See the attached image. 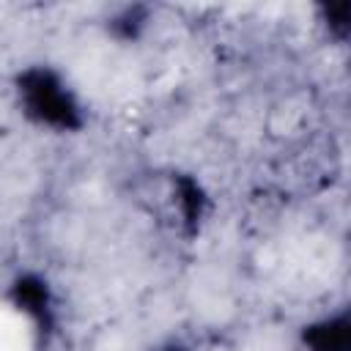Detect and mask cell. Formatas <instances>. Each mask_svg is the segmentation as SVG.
Wrapping results in <instances>:
<instances>
[{"label": "cell", "instance_id": "cell-1", "mask_svg": "<svg viewBox=\"0 0 351 351\" xmlns=\"http://www.w3.org/2000/svg\"><path fill=\"white\" fill-rule=\"evenodd\" d=\"M25 96H27L30 112H36L41 121H49L58 126H71L77 121L69 93L47 71H36L25 77Z\"/></svg>", "mask_w": 351, "mask_h": 351}, {"label": "cell", "instance_id": "cell-2", "mask_svg": "<svg viewBox=\"0 0 351 351\" xmlns=\"http://www.w3.org/2000/svg\"><path fill=\"white\" fill-rule=\"evenodd\" d=\"M307 343L313 351H351V318L313 326Z\"/></svg>", "mask_w": 351, "mask_h": 351}]
</instances>
